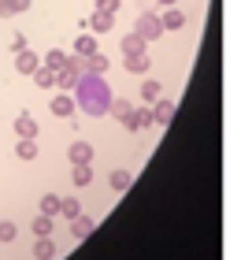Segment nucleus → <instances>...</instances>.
<instances>
[{"mask_svg":"<svg viewBox=\"0 0 241 260\" xmlns=\"http://www.w3.org/2000/svg\"><path fill=\"white\" fill-rule=\"evenodd\" d=\"M108 104H112L108 82L100 75H93V71H86L75 86V108H82L86 115H108Z\"/></svg>","mask_w":241,"mask_h":260,"instance_id":"1","label":"nucleus"},{"mask_svg":"<svg viewBox=\"0 0 241 260\" xmlns=\"http://www.w3.org/2000/svg\"><path fill=\"white\" fill-rule=\"evenodd\" d=\"M134 34L137 38H145V41H156L163 34V26H160V15H152V11H141L137 15V26H134Z\"/></svg>","mask_w":241,"mask_h":260,"instance_id":"2","label":"nucleus"},{"mask_svg":"<svg viewBox=\"0 0 241 260\" xmlns=\"http://www.w3.org/2000/svg\"><path fill=\"white\" fill-rule=\"evenodd\" d=\"M123 126H126V130H145V126H152V108H145V104H141V108H130V115L123 119Z\"/></svg>","mask_w":241,"mask_h":260,"instance_id":"3","label":"nucleus"},{"mask_svg":"<svg viewBox=\"0 0 241 260\" xmlns=\"http://www.w3.org/2000/svg\"><path fill=\"white\" fill-rule=\"evenodd\" d=\"M123 67L130 71V75H149L152 60H149V52H130L126 60H123Z\"/></svg>","mask_w":241,"mask_h":260,"instance_id":"4","label":"nucleus"},{"mask_svg":"<svg viewBox=\"0 0 241 260\" xmlns=\"http://www.w3.org/2000/svg\"><path fill=\"white\" fill-rule=\"evenodd\" d=\"M38 67H41V60H38L30 49H19V52H15V71H19V75H33Z\"/></svg>","mask_w":241,"mask_h":260,"instance_id":"5","label":"nucleus"},{"mask_svg":"<svg viewBox=\"0 0 241 260\" xmlns=\"http://www.w3.org/2000/svg\"><path fill=\"white\" fill-rule=\"evenodd\" d=\"M156 104V108H152V123H160V126H167V123H171L175 119V101H152Z\"/></svg>","mask_w":241,"mask_h":260,"instance_id":"6","label":"nucleus"},{"mask_svg":"<svg viewBox=\"0 0 241 260\" xmlns=\"http://www.w3.org/2000/svg\"><path fill=\"white\" fill-rule=\"evenodd\" d=\"M52 115H59V119L75 115V97H71V93H56L52 97Z\"/></svg>","mask_w":241,"mask_h":260,"instance_id":"7","label":"nucleus"},{"mask_svg":"<svg viewBox=\"0 0 241 260\" xmlns=\"http://www.w3.org/2000/svg\"><path fill=\"white\" fill-rule=\"evenodd\" d=\"M67 156H71V164H89L93 160V145H89V141H71Z\"/></svg>","mask_w":241,"mask_h":260,"instance_id":"8","label":"nucleus"},{"mask_svg":"<svg viewBox=\"0 0 241 260\" xmlns=\"http://www.w3.org/2000/svg\"><path fill=\"white\" fill-rule=\"evenodd\" d=\"M93 231H96V219H89V216H82V212H78L75 219H71V234H75V238H89Z\"/></svg>","mask_w":241,"mask_h":260,"instance_id":"9","label":"nucleus"},{"mask_svg":"<svg viewBox=\"0 0 241 260\" xmlns=\"http://www.w3.org/2000/svg\"><path fill=\"white\" fill-rule=\"evenodd\" d=\"M160 26H163V30H182V26H186V15H182L178 8H167L163 15H160Z\"/></svg>","mask_w":241,"mask_h":260,"instance_id":"10","label":"nucleus"},{"mask_svg":"<svg viewBox=\"0 0 241 260\" xmlns=\"http://www.w3.org/2000/svg\"><path fill=\"white\" fill-rule=\"evenodd\" d=\"M112 26H115V15H104V11H93L89 15V30L93 34H108Z\"/></svg>","mask_w":241,"mask_h":260,"instance_id":"11","label":"nucleus"},{"mask_svg":"<svg viewBox=\"0 0 241 260\" xmlns=\"http://www.w3.org/2000/svg\"><path fill=\"white\" fill-rule=\"evenodd\" d=\"M15 134H19V138H30V141H33V138H38V123H33L26 112H22L19 119H15Z\"/></svg>","mask_w":241,"mask_h":260,"instance_id":"12","label":"nucleus"},{"mask_svg":"<svg viewBox=\"0 0 241 260\" xmlns=\"http://www.w3.org/2000/svg\"><path fill=\"white\" fill-rule=\"evenodd\" d=\"M33 256H38V260H56V242H52V238H38Z\"/></svg>","mask_w":241,"mask_h":260,"instance_id":"13","label":"nucleus"},{"mask_svg":"<svg viewBox=\"0 0 241 260\" xmlns=\"http://www.w3.org/2000/svg\"><path fill=\"white\" fill-rule=\"evenodd\" d=\"M130 108H134V104H130L126 97H115L112 104H108V115H115V119H119V123H123V119H126V115H130Z\"/></svg>","mask_w":241,"mask_h":260,"instance_id":"14","label":"nucleus"},{"mask_svg":"<svg viewBox=\"0 0 241 260\" xmlns=\"http://www.w3.org/2000/svg\"><path fill=\"white\" fill-rule=\"evenodd\" d=\"M145 45H149L145 38H137V34H126V38L119 41V49H123V52L130 56V52H145Z\"/></svg>","mask_w":241,"mask_h":260,"instance_id":"15","label":"nucleus"},{"mask_svg":"<svg viewBox=\"0 0 241 260\" xmlns=\"http://www.w3.org/2000/svg\"><path fill=\"white\" fill-rule=\"evenodd\" d=\"M15 156H19V160H33V156H38V141H30V138H19V145H15Z\"/></svg>","mask_w":241,"mask_h":260,"instance_id":"16","label":"nucleus"},{"mask_svg":"<svg viewBox=\"0 0 241 260\" xmlns=\"http://www.w3.org/2000/svg\"><path fill=\"white\" fill-rule=\"evenodd\" d=\"M75 52L78 56H93L96 52V38H93V34H82V38L75 41Z\"/></svg>","mask_w":241,"mask_h":260,"instance_id":"17","label":"nucleus"},{"mask_svg":"<svg viewBox=\"0 0 241 260\" xmlns=\"http://www.w3.org/2000/svg\"><path fill=\"white\" fill-rule=\"evenodd\" d=\"M33 82H38L41 89H52V86H56V71H48V67H38V71H33Z\"/></svg>","mask_w":241,"mask_h":260,"instance_id":"18","label":"nucleus"},{"mask_svg":"<svg viewBox=\"0 0 241 260\" xmlns=\"http://www.w3.org/2000/svg\"><path fill=\"white\" fill-rule=\"evenodd\" d=\"M30 231L38 234V238H48V234H52V216H38L30 223Z\"/></svg>","mask_w":241,"mask_h":260,"instance_id":"19","label":"nucleus"},{"mask_svg":"<svg viewBox=\"0 0 241 260\" xmlns=\"http://www.w3.org/2000/svg\"><path fill=\"white\" fill-rule=\"evenodd\" d=\"M41 216H52V219L59 216V197L56 193H45L41 197Z\"/></svg>","mask_w":241,"mask_h":260,"instance_id":"20","label":"nucleus"},{"mask_svg":"<svg viewBox=\"0 0 241 260\" xmlns=\"http://www.w3.org/2000/svg\"><path fill=\"white\" fill-rule=\"evenodd\" d=\"M71 179H75V186H89V182H93L89 164H75V175H71Z\"/></svg>","mask_w":241,"mask_h":260,"instance_id":"21","label":"nucleus"},{"mask_svg":"<svg viewBox=\"0 0 241 260\" xmlns=\"http://www.w3.org/2000/svg\"><path fill=\"white\" fill-rule=\"evenodd\" d=\"M130 182H134V179H130V171H112V190H115V193L130 190Z\"/></svg>","mask_w":241,"mask_h":260,"instance_id":"22","label":"nucleus"},{"mask_svg":"<svg viewBox=\"0 0 241 260\" xmlns=\"http://www.w3.org/2000/svg\"><path fill=\"white\" fill-rule=\"evenodd\" d=\"M63 63H67V52H59V49H52V52L45 56V63H41V67H48V71H59Z\"/></svg>","mask_w":241,"mask_h":260,"instance_id":"23","label":"nucleus"},{"mask_svg":"<svg viewBox=\"0 0 241 260\" xmlns=\"http://www.w3.org/2000/svg\"><path fill=\"white\" fill-rule=\"evenodd\" d=\"M141 101H145V104L160 101V82H141Z\"/></svg>","mask_w":241,"mask_h":260,"instance_id":"24","label":"nucleus"},{"mask_svg":"<svg viewBox=\"0 0 241 260\" xmlns=\"http://www.w3.org/2000/svg\"><path fill=\"white\" fill-rule=\"evenodd\" d=\"M86 71H93V75H104L108 71V60L100 52H93V56H86Z\"/></svg>","mask_w":241,"mask_h":260,"instance_id":"25","label":"nucleus"},{"mask_svg":"<svg viewBox=\"0 0 241 260\" xmlns=\"http://www.w3.org/2000/svg\"><path fill=\"white\" fill-rule=\"evenodd\" d=\"M82 212V205L78 201H71V197H59V216H67V219H75Z\"/></svg>","mask_w":241,"mask_h":260,"instance_id":"26","label":"nucleus"},{"mask_svg":"<svg viewBox=\"0 0 241 260\" xmlns=\"http://www.w3.org/2000/svg\"><path fill=\"white\" fill-rule=\"evenodd\" d=\"M15 234H19V231H15V223H8V219L0 223V242H15Z\"/></svg>","mask_w":241,"mask_h":260,"instance_id":"27","label":"nucleus"},{"mask_svg":"<svg viewBox=\"0 0 241 260\" xmlns=\"http://www.w3.org/2000/svg\"><path fill=\"white\" fill-rule=\"evenodd\" d=\"M96 11H104V15H119V0H96Z\"/></svg>","mask_w":241,"mask_h":260,"instance_id":"28","label":"nucleus"},{"mask_svg":"<svg viewBox=\"0 0 241 260\" xmlns=\"http://www.w3.org/2000/svg\"><path fill=\"white\" fill-rule=\"evenodd\" d=\"M8 4H11V11H15V15H19V11H26V8L33 4V0H8Z\"/></svg>","mask_w":241,"mask_h":260,"instance_id":"29","label":"nucleus"},{"mask_svg":"<svg viewBox=\"0 0 241 260\" xmlns=\"http://www.w3.org/2000/svg\"><path fill=\"white\" fill-rule=\"evenodd\" d=\"M0 15H4V19H11V15H15V11H11V4H8V0H0Z\"/></svg>","mask_w":241,"mask_h":260,"instance_id":"30","label":"nucleus"},{"mask_svg":"<svg viewBox=\"0 0 241 260\" xmlns=\"http://www.w3.org/2000/svg\"><path fill=\"white\" fill-rule=\"evenodd\" d=\"M160 4H163V8H175V0H160Z\"/></svg>","mask_w":241,"mask_h":260,"instance_id":"31","label":"nucleus"}]
</instances>
